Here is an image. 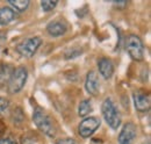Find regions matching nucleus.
I'll list each match as a JSON object with an SVG mask.
<instances>
[{
    "mask_svg": "<svg viewBox=\"0 0 151 144\" xmlns=\"http://www.w3.org/2000/svg\"><path fill=\"white\" fill-rule=\"evenodd\" d=\"M33 120L38 129L49 137H55L56 135V127L54 123V120L42 109L36 108L33 114Z\"/></svg>",
    "mask_w": 151,
    "mask_h": 144,
    "instance_id": "obj_1",
    "label": "nucleus"
},
{
    "mask_svg": "<svg viewBox=\"0 0 151 144\" xmlns=\"http://www.w3.org/2000/svg\"><path fill=\"white\" fill-rule=\"evenodd\" d=\"M101 112L105 121L112 129H117L121 125V114L119 109L114 105L113 100L111 98L105 99L101 106Z\"/></svg>",
    "mask_w": 151,
    "mask_h": 144,
    "instance_id": "obj_2",
    "label": "nucleus"
},
{
    "mask_svg": "<svg viewBox=\"0 0 151 144\" xmlns=\"http://www.w3.org/2000/svg\"><path fill=\"white\" fill-rule=\"evenodd\" d=\"M27 78H28V71L24 66H19L14 69L8 79V92L11 94L19 93L23 89Z\"/></svg>",
    "mask_w": 151,
    "mask_h": 144,
    "instance_id": "obj_3",
    "label": "nucleus"
},
{
    "mask_svg": "<svg viewBox=\"0 0 151 144\" xmlns=\"http://www.w3.org/2000/svg\"><path fill=\"white\" fill-rule=\"evenodd\" d=\"M126 49L134 60L141 62L144 58V45L137 35H129L126 40Z\"/></svg>",
    "mask_w": 151,
    "mask_h": 144,
    "instance_id": "obj_4",
    "label": "nucleus"
},
{
    "mask_svg": "<svg viewBox=\"0 0 151 144\" xmlns=\"http://www.w3.org/2000/svg\"><path fill=\"white\" fill-rule=\"evenodd\" d=\"M41 44H42V38L41 37H38V36L29 37V38L23 40L21 43H19L17 45V51L21 56L29 58V57H33L36 54V51L41 47Z\"/></svg>",
    "mask_w": 151,
    "mask_h": 144,
    "instance_id": "obj_5",
    "label": "nucleus"
},
{
    "mask_svg": "<svg viewBox=\"0 0 151 144\" xmlns=\"http://www.w3.org/2000/svg\"><path fill=\"white\" fill-rule=\"evenodd\" d=\"M101 121L100 119L91 116V117H86L85 120H83L79 126H78V134L83 137V138H87L90 136H92L96 131V129L100 127Z\"/></svg>",
    "mask_w": 151,
    "mask_h": 144,
    "instance_id": "obj_6",
    "label": "nucleus"
},
{
    "mask_svg": "<svg viewBox=\"0 0 151 144\" xmlns=\"http://www.w3.org/2000/svg\"><path fill=\"white\" fill-rule=\"evenodd\" d=\"M137 135V127L132 122L124 125L117 138V144H132Z\"/></svg>",
    "mask_w": 151,
    "mask_h": 144,
    "instance_id": "obj_7",
    "label": "nucleus"
},
{
    "mask_svg": "<svg viewBox=\"0 0 151 144\" xmlns=\"http://www.w3.org/2000/svg\"><path fill=\"white\" fill-rule=\"evenodd\" d=\"M132 99H134V106L137 112L145 113L150 109V95L149 94L137 91L132 94Z\"/></svg>",
    "mask_w": 151,
    "mask_h": 144,
    "instance_id": "obj_8",
    "label": "nucleus"
},
{
    "mask_svg": "<svg viewBox=\"0 0 151 144\" xmlns=\"http://www.w3.org/2000/svg\"><path fill=\"white\" fill-rule=\"evenodd\" d=\"M85 89L91 95H96L99 89H100V83L98 74L94 71H90L86 76V81H85Z\"/></svg>",
    "mask_w": 151,
    "mask_h": 144,
    "instance_id": "obj_9",
    "label": "nucleus"
},
{
    "mask_svg": "<svg viewBox=\"0 0 151 144\" xmlns=\"http://www.w3.org/2000/svg\"><path fill=\"white\" fill-rule=\"evenodd\" d=\"M98 69L100 74L105 78V79H109L112 78L114 73V65L113 62L108 58H101L98 62Z\"/></svg>",
    "mask_w": 151,
    "mask_h": 144,
    "instance_id": "obj_10",
    "label": "nucleus"
},
{
    "mask_svg": "<svg viewBox=\"0 0 151 144\" xmlns=\"http://www.w3.org/2000/svg\"><path fill=\"white\" fill-rule=\"evenodd\" d=\"M66 29H68L66 24L64 22H62V21H52V22H50L47 26L48 33L51 36H55V37L64 35L65 32H66Z\"/></svg>",
    "mask_w": 151,
    "mask_h": 144,
    "instance_id": "obj_11",
    "label": "nucleus"
},
{
    "mask_svg": "<svg viewBox=\"0 0 151 144\" xmlns=\"http://www.w3.org/2000/svg\"><path fill=\"white\" fill-rule=\"evenodd\" d=\"M17 18V13L9 7H1L0 8V24L6 26L13 22Z\"/></svg>",
    "mask_w": 151,
    "mask_h": 144,
    "instance_id": "obj_12",
    "label": "nucleus"
},
{
    "mask_svg": "<svg viewBox=\"0 0 151 144\" xmlns=\"http://www.w3.org/2000/svg\"><path fill=\"white\" fill-rule=\"evenodd\" d=\"M8 4V6H9V8H12L15 13H22V12H24L28 7H29V1L28 0H11V1H8L7 2Z\"/></svg>",
    "mask_w": 151,
    "mask_h": 144,
    "instance_id": "obj_13",
    "label": "nucleus"
},
{
    "mask_svg": "<svg viewBox=\"0 0 151 144\" xmlns=\"http://www.w3.org/2000/svg\"><path fill=\"white\" fill-rule=\"evenodd\" d=\"M93 110V107H92V102L91 100H83L78 107V114L79 116H86L88 115Z\"/></svg>",
    "mask_w": 151,
    "mask_h": 144,
    "instance_id": "obj_14",
    "label": "nucleus"
},
{
    "mask_svg": "<svg viewBox=\"0 0 151 144\" xmlns=\"http://www.w3.org/2000/svg\"><path fill=\"white\" fill-rule=\"evenodd\" d=\"M11 69L8 65H0V87H2L5 85V83H7V80L11 77Z\"/></svg>",
    "mask_w": 151,
    "mask_h": 144,
    "instance_id": "obj_15",
    "label": "nucleus"
},
{
    "mask_svg": "<svg viewBox=\"0 0 151 144\" xmlns=\"http://www.w3.org/2000/svg\"><path fill=\"white\" fill-rule=\"evenodd\" d=\"M12 120H13V122L15 125H21L24 121V116H23V113H22L21 108L14 109V112L12 114Z\"/></svg>",
    "mask_w": 151,
    "mask_h": 144,
    "instance_id": "obj_16",
    "label": "nucleus"
},
{
    "mask_svg": "<svg viewBox=\"0 0 151 144\" xmlns=\"http://www.w3.org/2000/svg\"><path fill=\"white\" fill-rule=\"evenodd\" d=\"M21 144H38V138L33 134H26L21 137Z\"/></svg>",
    "mask_w": 151,
    "mask_h": 144,
    "instance_id": "obj_17",
    "label": "nucleus"
},
{
    "mask_svg": "<svg viewBox=\"0 0 151 144\" xmlns=\"http://www.w3.org/2000/svg\"><path fill=\"white\" fill-rule=\"evenodd\" d=\"M57 1H50V0H44V1H41V7L44 12H50L52 11L55 7L57 6Z\"/></svg>",
    "mask_w": 151,
    "mask_h": 144,
    "instance_id": "obj_18",
    "label": "nucleus"
},
{
    "mask_svg": "<svg viewBox=\"0 0 151 144\" xmlns=\"http://www.w3.org/2000/svg\"><path fill=\"white\" fill-rule=\"evenodd\" d=\"M9 108V100L6 98H0V114Z\"/></svg>",
    "mask_w": 151,
    "mask_h": 144,
    "instance_id": "obj_19",
    "label": "nucleus"
},
{
    "mask_svg": "<svg viewBox=\"0 0 151 144\" xmlns=\"http://www.w3.org/2000/svg\"><path fill=\"white\" fill-rule=\"evenodd\" d=\"M56 144H76L73 138H59L56 141Z\"/></svg>",
    "mask_w": 151,
    "mask_h": 144,
    "instance_id": "obj_20",
    "label": "nucleus"
},
{
    "mask_svg": "<svg viewBox=\"0 0 151 144\" xmlns=\"http://www.w3.org/2000/svg\"><path fill=\"white\" fill-rule=\"evenodd\" d=\"M0 144H17V142L11 137H2L0 138Z\"/></svg>",
    "mask_w": 151,
    "mask_h": 144,
    "instance_id": "obj_21",
    "label": "nucleus"
},
{
    "mask_svg": "<svg viewBox=\"0 0 151 144\" xmlns=\"http://www.w3.org/2000/svg\"><path fill=\"white\" fill-rule=\"evenodd\" d=\"M79 54H81V51H79V50H77V51H70V53H68V54H65V58L66 59H69V58H75L77 56H79Z\"/></svg>",
    "mask_w": 151,
    "mask_h": 144,
    "instance_id": "obj_22",
    "label": "nucleus"
},
{
    "mask_svg": "<svg viewBox=\"0 0 151 144\" xmlns=\"http://www.w3.org/2000/svg\"><path fill=\"white\" fill-rule=\"evenodd\" d=\"M113 5L116 8H120V9H123L126 6H127V2L126 1H121V2H113Z\"/></svg>",
    "mask_w": 151,
    "mask_h": 144,
    "instance_id": "obj_23",
    "label": "nucleus"
}]
</instances>
